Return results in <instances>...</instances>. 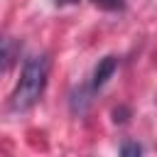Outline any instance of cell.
<instances>
[{"label":"cell","instance_id":"6da1fadb","mask_svg":"<svg viewBox=\"0 0 157 157\" xmlns=\"http://www.w3.org/2000/svg\"><path fill=\"white\" fill-rule=\"evenodd\" d=\"M47 78H49V56L47 54H32L25 61L20 78L10 93V108L15 113L29 110L42 98V93L47 88Z\"/></svg>","mask_w":157,"mask_h":157},{"label":"cell","instance_id":"8992f818","mask_svg":"<svg viewBox=\"0 0 157 157\" xmlns=\"http://www.w3.org/2000/svg\"><path fill=\"white\" fill-rule=\"evenodd\" d=\"M54 2H56V5H76L78 0H54Z\"/></svg>","mask_w":157,"mask_h":157},{"label":"cell","instance_id":"7a4b0ae2","mask_svg":"<svg viewBox=\"0 0 157 157\" xmlns=\"http://www.w3.org/2000/svg\"><path fill=\"white\" fill-rule=\"evenodd\" d=\"M115 69H118V59H115V56H103V59L96 64V69H93L91 91H98V88H103V86L108 83V78L115 74Z\"/></svg>","mask_w":157,"mask_h":157},{"label":"cell","instance_id":"277c9868","mask_svg":"<svg viewBox=\"0 0 157 157\" xmlns=\"http://www.w3.org/2000/svg\"><path fill=\"white\" fill-rule=\"evenodd\" d=\"M91 2L103 10H123L125 7V0H91Z\"/></svg>","mask_w":157,"mask_h":157},{"label":"cell","instance_id":"5b68a950","mask_svg":"<svg viewBox=\"0 0 157 157\" xmlns=\"http://www.w3.org/2000/svg\"><path fill=\"white\" fill-rule=\"evenodd\" d=\"M140 152H142V147L135 145V142H125V145L120 147V155H125V157H128V155H140Z\"/></svg>","mask_w":157,"mask_h":157},{"label":"cell","instance_id":"3957f363","mask_svg":"<svg viewBox=\"0 0 157 157\" xmlns=\"http://www.w3.org/2000/svg\"><path fill=\"white\" fill-rule=\"evenodd\" d=\"M12 54H15V44L7 37H0V74L7 71V66L12 64Z\"/></svg>","mask_w":157,"mask_h":157}]
</instances>
